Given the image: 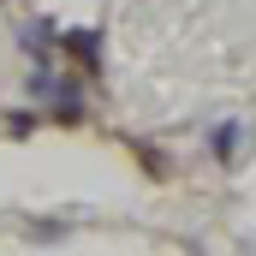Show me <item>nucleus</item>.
Wrapping results in <instances>:
<instances>
[{"label": "nucleus", "instance_id": "obj_3", "mask_svg": "<svg viewBox=\"0 0 256 256\" xmlns=\"http://www.w3.org/2000/svg\"><path fill=\"white\" fill-rule=\"evenodd\" d=\"M6 131H12V137H30V131H36V114H12Z\"/></svg>", "mask_w": 256, "mask_h": 256}, {"label": "nucleus", "instance_id": "obj_2", "mask_svg": "<svg viewBox=\"0 0 256 256\" xmlns=\"http://www.w3.org/2000/svg\"><path fill=\"white\" fill-rule=\"evenodd\" d=\"M60 48H66L78 66H90V72H96V60H102V42H96V30H72V36H60Z\"/></svg>", "mask_w": 256, "mask_h": 256}, {"label": "nucleus", "instance_id": "obj_1", "mask_svg": "<svg viewBox=\"0 0 256 256\" xmlns=\"http://www.w3.org/2000/svg\"><path fill=\"white\" fill-rule=\"evenodd\" d=\"M238 143H244V126H238V120H226V126H214V131H208V155H214L220 167L238 155Z\"/></svg>", "mask_w": 256, "mask_h": 256}]
</instances>
